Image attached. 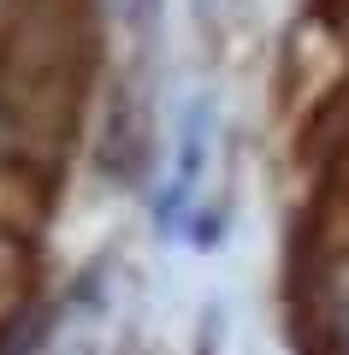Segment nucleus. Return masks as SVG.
<instances>
[{
	"instance_id": "f257e3e1",
	"label": "nucleus",
	"mask_w": 349,
	"mask_h": 355,
	"mask_svg": "<svg viewBox=\"0 0 349 355\" xmlns=\"http://www.w3.org/2000/svg\"><path fill=\"white\" fill-rule=\"evenodd\" d=\"M207 148H213V113L207 107H189L184 125H178V148H172V184H166V219H178L189 202H196L201 178H207Z\"/></svg>"
}]
</instances>
